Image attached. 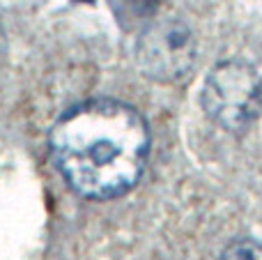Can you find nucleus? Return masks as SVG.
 <instances>
[{
  "label": "nucleus",
  "instance_id": "obj_5",
  "mask_svg": "<svg viewBox=\"0 0 262 260\" xmlns=\"http://www.w3.org/2000/svg\"><path fill=\"white\" fill-rule=\"evenodd\" d=\"M5 55V37H3V30H0V60Z\"/></svg>",
  "mask_w": 262,
  "mask_h": 260
},
{
  "label": "nucleus",
  "instance_id": "obj_3",
  "mask_svg": "<svg viewBox=\"0 0 262 260\" xmlns=\"http://www.w3.org/2000/svg\"><path fill=\"white\" fill-rule=\"evenodd\" d=\"M136 64L147 78L159 83L184 81L198 60V44L186 23L177 18L154 21L136 39Z\"/></svg>",
  "mask_w": 262,
  "mask_h": 260
},
{
  "label": "nucleus",
  "instance_id": "obj_4",
  "mask_svg": "<svg viewBox=\"0 0 262 260\" xmlns=\"http://www.w3.org/2000/svg\"><path fill=\"white\" fill-rule=\"evenodd\" d=\"M219 260H262V240L255 237H239L230 242Z\"/></svg>",
  "mask_w": 262,
  "mask_h": 260
},
{
  "label": "nucleus",
  "instance_id": "obj_1",
  "mask_svg": "<svg viewBox=\"0 0 262 260\" xmlns=\"http://www.w3.org/2000/svg\"><path fill=\"white\" fill-rule=\"evenodd\" d=\"M49 150L64 182L83 198L111 201L136 187L147 164L149 129L124 101L90 99L58 118Z\"/></svg>",
  "mask_w": 262,
  "mask_h": 260
},
{
  "label": "nucleus",
  "instance_id": "obj_2",
  "mask_svg": "<svg viewBox=\"0 0 262 260\" xmlns=\"http://www.w3.org/2000/svg\"><path fill=\"white\" fill-rule=\"evenodd\" d=\"M200 106L223 132L246 134L262 115V76L246 60H223L205 76Z\"/></svg>",
  "mask_w": 262,
  "mask_h": 260
}]
</instances>
